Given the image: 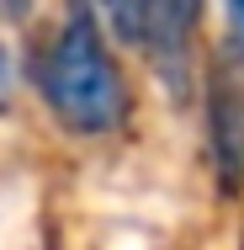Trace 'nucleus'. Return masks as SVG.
Returning a JSON list of instances; mask_svg holds the SVG:
<instances>
[{"instance_id": "f257e3e1", "label": "nucleus", "mask_w": 244, "mask_h": 250, "mask_svg": "<svg viewBox=\"0 0 244 250\" xmlns=\"http://www.w3.org/2000/svg\"><path fill=\"white\" fill-rule=\"evenodd\" d=\"M27 75L38 85L43 106L69 139H106L128 123L133 91L122 64L112 59V43L101 32L91 0H69L48 43L27 53Z\"/></svg>"}, {"instance_id": "f03ea898", "label": "nucleus", "mask_w": 244, "mask_h": 250, "mask_svg": "<svg viewBox=\"0 0 244 250\" xmlns=\"http://www.w3.org/2000/svg\"><path fill=\"white\" fill-rule=\"evenodd\" d=\"M112 5V32L128 48H144L159 75L170 80L175 96H186L191 85V38L202 27L207 0H106Z\"/></svg>"}, {"instance_id": "7ed1b4c3", "label": "nucleus", "mask_w": 244, "mask_h": 250, "mask_svg": "<svg viewBox=\"0 0 244 250\" xmlns=\"http://www.w3.org/2000/svg\"><path fill=\"white\" fill-rule=\"evenodd\" d=\"M202 144H207V170L223 202L244 197V85L228 75L207 80L202 101Z\"/></svg>"}, {"instance_id": "20e7f679", "label": "nucleus", "mask_w": 244, "mask_h": 250, "mask_svg": "<svg viewBox=\"0 0 244 250\" xmlns=\"http://www.w3.org/2000/svg\"><path fill=\"white\" fill-rule=\"evenodd\" d=\"M223 11H228V53L244 64V0H223Z\"/></svg>"}, {"instance_id": "39448f33", "label": "nucleus", "mask_w": 244, "mask_h": 250, "mask_svg": "<svg viewBox=\"0 0 244 250\" xmlns=\"http://www.w3.org/2000/svg\"><path fill=\"white\" fill-rule=\"evenodd\" d=\"M11 96H16V64H11V53L0 43V117L11 112Z\"/></svg>"}, {"instance_id": "423d86ee", "label": "nucleus", "mask_w": 244, "mask_h": 250, "mask_svg": "<svg viewBox=\"0 0 244 250\" xmlns=\"http://www.w3.org/2000/svg\"><path fill=\"white\" fill-rule=\"evenodd\" d=\"M5 5H11V11H27V5H32V0H5Z\"/></svg>"}, {"instance_id": "0eeeda50", "label": "nucleus", "mask_w": 244, "mask_h": 250, "mask_svg": "<svg viewBox=\"0 0 244 250\" xmlns=\"http://www.w3.org/2000/svg\"><path fill=\"white\" fill-rule=\"evenodd\" d=\"M239 250H244V224H239Z\"/></svg>"}]
</instances>
